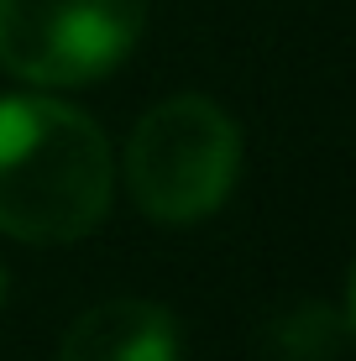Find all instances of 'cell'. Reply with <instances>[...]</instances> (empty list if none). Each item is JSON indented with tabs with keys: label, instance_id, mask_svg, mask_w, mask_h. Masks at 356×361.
Returning a JSON list of instances; mask_svg holds the SVG:
<instances>
[{
	"label": "cell",
	"instance_id": "obj_5",
	"mask_svg": "<svg viewBox=\"0 0 356 361\" xmlns=\"http://www.w3.org/2000/svg\"><path fill=\"white\" fill-rule=\"evenodd\" d=\"M6 293H11V272H6V262H0V304H6Z\"/></svg>",
	"mask_w": 356,
	"mask_h": 361
},
{
	"label": "cell",
	"instance_id": "obj_3",
	"mask_svg": "<svg viewBox=\"0 0 356 361\" xmlns=\"http://www.w3.org/2000/svg\"><path fill=\"white\" fill-rule=\"evenodd\" d=\"M152 0H0V63L42 90L94 84L131 58Z\"/></svg>",
	"mask_w": 356,
	"mask_h": 361
},
{
	"label": "cell",
	"instance_id": "obj_1",
	"mask_svg": "<svg viewBox=\"0 0 356 361\" xmlns=\"http://www.w3.org/2000/svg\"><path fill=\"white\" fill-rule=\"evenodd\" d=\"M116 194L110 142L84 110L47 94L0 99V231L63 246L105 220Z\"/></svg>",
	"mask_w": 356,
	"mask_h": 361
},
{
	"label": "cell",
	"instance_id": "obj_4",
	"mask_svg": "<svg viewBox=\"0 0 356 361\" xmlns=\"http://www.w3.org/2000/svg\"><path fill=\"white\" fill-rule=\"evenodd\" d=\"M58 361H178V325L163 304L110 298L68 325Z\"/></svg>",
	"mask_w": 356,
	"mask_h": 361
},
{
	"label": "cell",
	"instance_id": "obj_2",
	"mask_svg": "<svg viewBox=\"0 0 356 361\" xmlns=\"http://www.w3.org/2000/svg\"><path fill=\"white\" fill-rule=\"evenodd\" d=\"M241 173V131L215 99L173 94L131 131L126 183L157 226H194L215 215Z\"/></svg>",
	"mask_w": 356,
	"mask_h": 361
}]
</instances>
